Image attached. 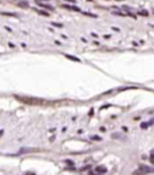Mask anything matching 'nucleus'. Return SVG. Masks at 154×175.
<instances>
[{
	"label": "nucleus",
	"instance_id": "obj_1",
	"mask_svg": "<svg viewBox=\"0 0 154 175\" xmlns=\"http://www.w3.org/2000/svg\"><path fill=\"white\" fill-rule=\"evenodd\" d=\"M18 100L23 101V103H25V104H30V105H36V104H41L42 100L41 99H36V98H28V97H16Z\"/></svg>",
	"mask_w": 154,
	"mask_h": 175
},
{
	"label": "nucleus",
	"instance_id": "obj_2",
	"mask_svg": "<svg viewBox=\"0 0 154 175\" xmlns=\"http://www.w3.org/2000/svg\"><path fill=\"white\" fill-rule=\"evenodd\" d=\"M154 169L149 168V167H141L139 168L137 170H135L133 174L134 175H147V174H151V173H153Z\"/></svg>",
	"mask_w": 154,
	"mask_h": 175
},
{
	"label": "nucleus",
	"instance_id": "obj_3",
	"mask_svg": "<svg viewBox=\"0 0 154 175\" xmlns=\"http://www.w3.org/2000/svg\"><path fill=\"white\" fill-rule=\"evenodd\" d=\"M122 10H123V12L127 14V16H130V17H133V18H136V14H135L134 10H133L130 6H123L122 7Z\"/></svg>",
	"mask_w": 154,
	"mask_h": 175
},
{
	"label": "nucleus",
	"instance_id": "obj_4",
	"mask_svg": "<svg viewBox=\"0 0 154 175\" xmlns=\"http://www.w3.org/2000/svg\"><path fill=\"white\" fill-rule=\"evenodd\" d=\"M107 171V169H106V167H104V165H99V167H96L95 168V173L96 174H105Z\"/></svg>",
	"mask_w": 154,
	"mask_h": 175
},
{
	"label": "nucleus",
	"instance_id": "obj_5",
	"mask_svg": "<svg viewBox=\"0 0 154 175\" xmlns=\"http://www.w3.org/2000/svg\"><path fill=\"white\" fill-rule=\"evenodd\" d=\"M61 7H64V9H66V10H71V11H81L80 9L77 6H75V5H61Z\"/></svg>",
	"mask_w": 154,
	"mask_h": 175
},
{
	"label": "nucleus",
	"instance_id": "obj_6",
	"mask_svg": "<svg viewBox=\"0 0 154 175\" xmlns=\"http://www.w3.org/2000/svg\"><path fill=\"white\" fill-rule=\"evenodd\" d=\"M17 5L19 7H22V9L29 7V4H28V1H25V0H19V1H17Z\"/></svg>",
	"mask_w": 154,
	"mask_h": 175
},
{
	"label": "nucleus",
	"instance_id": "obj_7",
	"mask_svg": "<svg viewBox=\"0 0 154 175\" xmlns=\"http://www.w3.org/2000/svg\"><path fill=\"white\" fill-rule=\"evenodd\" d=\"M41 7H43V9H47V10H53V7L49 6V5H46V4H42V3H37Z\"/></svg>",
	"mask_w": 154,
	"mask_h": 175
},
{
	"label": "nucleus",
	"instance_id": "obj_8",
	"mask_svg": "<svg viewBox=\"0 0 154 175\" xmlns=\"http://www.w3.org/2000/svg\"><path fill=\"white\" fill-rule=\"evenodd\" d=\"M66 58H69V59H71V61H75V62H80V59L77 58V57H74V56H70V54H66L65 56Z\"/></svg>",
	"mask_w": 154,
	"mask_h": 175
},
{
	"label": "nucleus",
	"instance_id": "obj_9",
	"mask_svg": "<svg viewBox=\"0 0 154 175\" xmlns=\"http://www.w3.org/2000/svg\"><path fill=\"white\" fill-rule=\"evenodd\" d=\"M83 15H86V16H90L92 18H96V17H98V15L90 14V12H87V11H84V12H83Z\"/></svg>",
	"mask_w": 154,
	"mask_h": 175
},
{
	"label": "nucleus",
	"instance_id": "obj_10",
	"mask_svg": "<svg viewBox=\"0 0 154 175\" xmlns=\"http://www.w3.org/2000/svg\"><path fill=\"white\" fill-rule=\"evenodd\" d=\"M36 11H37L40 15H43V16H46V17H49V14L46 12V11H43V10H36Z\"/></svg>",
	"mask_w": 154,
	"mask_h": 175
},
{
	"label": "nucleus",
	"instance_id": "obj_11",
	"mask_svg": "<svg viewBox=\"0 0 154 175\" xmlns=\"http://www.w3.org/2000/svg\"><path fill=\"white\" fill-rule=\"evenodd\" d=\"M139 14H140L141 16H145V17H148V12H147V11H145V10H140V11H139Z\"/></svg>",
	"mask_w": 154,
	"mask_h": 175
},
{
	"label": "nucleus",
	"instance_id": "obj_12",
	"mask_svg": "<svg viewBox=\"0 0 154 175\" xmlns=\"http://www.w3.org/2000/svg\"><path fill=\"white\" fill-rule=\"evenodd\" d=\"M1 15H5V16H11V17H14L16 14H12V12H1Z\"/></svg>",
	"mask_w": 154,
	"mask_h": 175
},
{
	"label": "nucleus",
	"instance_id": "obj_13",
	"mask_svg": "<svg viewBox=\"0 0 154 175\" xmlns=\"http://www.w3.org/2000/svg\"><path fill=\"white\" fill-rule=\"evenodd\" d=\"M92 139H93V140H96V141H100V140H101V138H100V136H98V135H93V136H92Z\"/></svg>",
	"mask_w": 154,
	"mask_h": 175
},
{
	"label": "nucleus",
	"instance_id": "obj_14",
	"mask_svg": "<svg viewBox=\"0 0 154 175\" xmlns=\"http://www.w3.org/2000/svg\"><path fill=\"white\" fill-rule=\"evenodd\" d=\"M112 138H122V134H119V133H113Z\"/></svg>",
	"mask_w": 154,
	"mask_h": 175
},
{
	"label": "nucleus",
	"instance_id": "obj_15",
	"mask_svg": "<svg viewBox=\"0 0 154 175\" xmlns=\"http://www.w3.org/2000/svg\"><path fill=\"white\" fill-rule=\"evenodd\" d=\"M52 24H53V26H55V27H58V28H61V27H63L60 23H52Z\"/></svg>",
	"mask_w": 154,
	"mask_h": 175
},
{
	"label": "nucleus",
	"instance_id": "obj_16",
	"mask_svg": "<svg viewBox=\"0 0 154 175\" xmlns=\"http://www.w3.org/2000/svg\"><path fill=\"white\" fill-rule=\"evenodd\" d=\"M147 127H148L147 123H142V124H141V128H147Z\"/></svg>",
	"mask_w": 154,
	"mask_h": 175
},
{
	"label": "nucleus",
	"instance_id": "obj_17",
	"mask_svg": "<svg viewBox=\"0 0 154 175\" xmlns=\"http://www.w3.org/2000/svg\"><path fill=\"white\" fill-rule=\"evenodd\" d=\"M2 134H4V130H2V129H0V138L2 136Z\"/></svg>",
	"mask_w": 154,
	"mask_h": 175
},
{
	"label": "nucleus",
	"instance_id": "obj_18",
	"mask_svg": "<svg viewBox=\"0 0 154 175\" xmlns=\"http://www.w3.org/2000/svg\"><path fill=\"white\" fill-rule=\"evenodd\" d=\"M151 162H152V163H154V156H152V157H151Z\"/></svg>",
	"mask_w": 154,
	"mask_h": 175
},
{
	"label": "nucleus",
	"instance_id": "obj_19",
	"mask_svg": "<svg viewBox=\"0 0 154 175\" xmlns=\"http://www.w3.org/2000/svg\"><path fill=\"white\" fill-rule=\"evenodd\" d=\"M67 1H70V3H74V0H67Z\"/></svg>",
	"mask_w": 154,
	"mask_h": 175
},
{
	"label": "nucleus",
	"instance_id": "obj_20",
	"mask_svg": "<svg viewBox=\"0 0 154 175\" xmlns=\"http://www.w3.org/2000/svg\"><path fill=\"white\" fill-rule=\"evenodd\" d=\"M119 1H121V0H119Z\"/></svg>",
	"mask_w": 154,
	"mask_h": 175
}]
</instances>
